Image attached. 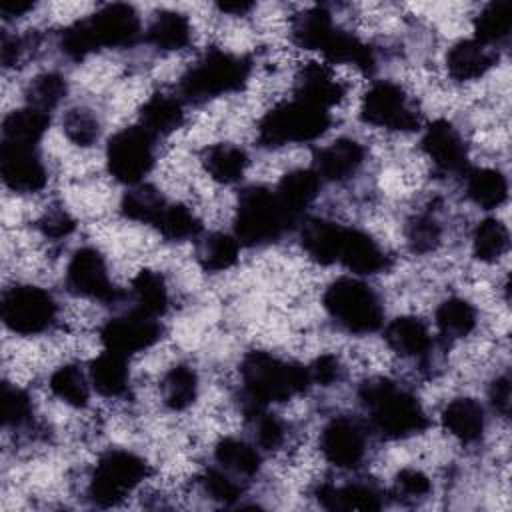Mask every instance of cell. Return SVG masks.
Returning a JSON list of instances; mask_svg holds the SVG:
<instances>
[{"label": "cell", "mask_w": 512, "mask_h": 512, "mask_svg": "<svg viewBox=\"0 0 512 512\" xmlns=\"http://www.w3.org/2000/svg\"><path fill=\"white\" fill-rule=\"evenodd\" d=\"M342 230H344L342 226L322 220V218L306 220L300 230L302 248L314 262L324 264V266L334 264V262H338Z\"/></svg>", "instance_id": "20"}, {"label": "cell", "mask_w": 512, "mask_h": 512, "mask_svg": "<svg viewBox=\"0 0 512 512\" xmlns=\"http://www.w3.org/2000/svg\"><path fill=\"white\" fill-rule=\"evenodd\" d=\"M308 372L312 382H318L322 386H332L342 376V364L336 356L322 354L308 366Z\"/></svg>", "instance_id": "52"}, {"label": "cell", "mask_w": 512, "mask_h": 512, "mask_svg": "<svg viewBox=\"0 0 512 512\" xmlns=\"http://www.w3.org/2000/svg\"><path fill=\"white\" fill-rule=\"evenodd\" d=\"M338 262L356 274H376L386 268V254L370 234L356 228H344Z\"/></svg>", "instance_id": "17"}, {"label": "cell", "mask_w": 512, "mask_h": 512, "mask_svg": "<svg viewBox=\"0 0 512 512\" xmlns=\"http://www.w3.org/2000/svg\"><path fill=\"white\" fill-rule=\"evenodd\" d=\"M316 498L328 510H380L382 508L380 492L364 484H346V486L322 484L316 490Z\"/></svg>", "instance_id": "25"}, {"label": "cell", "mask_w": 512, "mask_h": 512, "mask_svg": "<svg viewBox=\"0 0 512 512\" xmlns=\"http://www.w3.org/2000/svg\"><path fill=\"white\" fill-rule=\"evenodd\" d=\"M330 126L326 108L294 98L266 112L258 126V138L264 146H284L292 142H310L320 138Z\"/></svg>", "instance_id": "6"}, {"label": "cell", "mask_w": 512, "mask_h": 512, "mask_svg": "<svg viewBox=\"0 0 512 512\" xmlns=\"http://www.w3.org/2000/svg\"><path fill=\"white\" fill-rule=\"evenodd\" d=\"M328 316L348 332L368 334L382 326L384 310L378 294L358 278H338L324 292Z\"/></svg>", "instance_id": "5"}, {"label": "cell", "mask_w": 512, "mask_h": 512, "mask_svg": "<svg viewBox=\"0 0 512 512\" xmlns=\"http://www.w3.org/2000/svg\"><path fill=\"white\" fill-rule=\"evenodd\" d=\"M88 376H90V384L96 388L98 394L102 396H120L126 392L128 388V366H126V358L116 354V352H102L98 358H94L90 362L88 368Z\"/></svg>", "instance_id": "28"}, {"label": "cell", "mask_w": 512, "mask_h": 512, "mask_svg": "<svg viewBox=\"0 0 512 512\" xmlns=\"http://www.w3.org/2000/svg\"><path fill=\"white\" fill-rule=\"evenodd\" d=\"M66 90H68L66 80L60 74L44 72L32 78V82L28 84L26 100H28V106L50 114V110L62 102V98L66 96Z\"/></svg>", "instance_id": "43"}, {"label": "cell", "mask_w": 512, "mask_h": 512, "mask_svg": "<svg viewBox=\"0 0 512 512\" xmlns=\"http://www.w3.org/2000/svg\"><path fill=\"white\" fill-rule=\"evenodd\" d=\"M202 486L212 500L222 504H232L240 498V486L226 474V470H206L202 476Z\"/></svg>", "instance_id": "49"}, {"label": "cell", "mask_w": 512, "mask_h": 512, "mask_svg": "<svg viewBox=\"0 0 512 512\" xmlns=\"http://www.w3.org/2000/svg\"><path fill=\"white\" fill-rule=\"evenodd\" d=\"M436 326L444 336L464 338L476 326V310L464 298H448L436 310Z\"/></svg>", "instance_id": "38"}, {"label": "cell", "mask_w": 512, "mask_h": 512, "mask_svg": "<svg viewBox=\"0 0 512 512\" xmlns=\"http://www.w3.org/2000/svg\"><path fill=\"white\" fill-rule=\"evenodd\" d=\"M160 324L154 316H148L140 310L110 318L102 330L100 338L106 350L116 352L124 358L142 352L158 342L160 338Z\"/></svg>", "instance_id": "12"}, {"label": "cell", "mask_w": 512, "mask_h": 512, "mask_svg": "<svg viewBox=\"0 0 512 512\" xmlns=\"http://www.w3.org/2000/svg\"><path fill=\"white\" fill-rule=\"evenodd\" d=\"M360 118L366 124L388 128V130H414L420 124L418 112L408 102L406 92L388 80L376 82L368 88L362 98Z\"/></svg>", "instance_id": "10"}, {"label": "cell", "mask_w": 512, "mask_h": 512, "mask_svg": "<svg viewBox=\"0 0 512 512\" xmlns=\"http://www.w3.org/2000/svg\"><path fill=\"white\" fill-rule=\"evenodd\" d=\"M344 96L342 84L332 76V72L318 62L306 64L296 78V98L308 104L330 108L338 104Z\"/></svg>", "instance_id": "19"}, {"label": "cell", "mask_w": 512, "mask_h": 512, "mask_svg": "<svg viewBox=\"0 0 512 512\" xmlns=\"http://www.w3.org/2000/svg\"><path fill=\"white\" fill-rule=\"evenodd\" d=\"M168 202L164 200V196L148 184H136L132 186L120 202V212L134 222H144V224H152L158 220L160 212L164 210Z\"/></svg>", "instance_id": "33"}, {"label": "cell", "mask_w": 512, "mask_h": 512, "mask_svg": "<svg viewBox=\"0 0 512 512\" xmlns=\"http://www.w3.org/2000/svg\"><path fill=\"white\" fill-rule=\"evenodd\" d=\"M98 48L132 46L140 36V18L130 4H106L86 18Z\"/></svg>", "instance_id": "15"}, {"label": "cell", "mask_w": 512, "mask_h": 512, "mask_svg": "<svg viewBox=\"0 0 512 512\" xmlns=\"http://www.w3.org/2000/svg\"><path fill=\"white\" fill-rule=\"evenodd\" d=\"M442 424L460 442H476L484 434V410L472 398H454L442 410Z\"/></svg>", "instance_id": "24"}, {"label": "cell", "mask_w": 512, "mask_h": 512, "mask_svg": "<svg viewBox=\"0 0 512 512\" xmlns=\"http://www.w3.org/2000/svg\"><path fill=\"white\" fill-rule=\"evenodd\" d=\"M106 164L114 180L136 186L154 164V136L142 126L116 132L106 146Z\"/></svg>", "instance_id": "8"}, {"label": "cell", "mask_w": 512, "mask_h": 512, "mask_svg": "<svg viewBox=\"0 0 512 512\" xmlns=\"http://www.w3.org/2000/svg\"><path fill=\"white\" fill-rule=\"evenodd\" d=\"M294 224L280 204L276 192L264 186H250L238 198L234 236L244 246H262L278 240Z\"/></svg>", "instance_id": "4"}, {"label": "cell", "mask_w": 512, "mask_h": 512, "mask_svg": "<svg viewBox=\"0 0 512 512\" xmlns=\"http://www.w3.org/2000/svg\"><path fill=\"white\" fill-rule=\"evenodd\" d=\"M50 124V114L32 106L12 110L2 122V142L36 146Z\"/></svg>", "instance_id": "27"}, {"label": "cell", "mask_w": 512, "mask_h": 512, "mask_svg": "<svg viewBox=\"0 0 512 512\" xmlns=\"http://www.w3.org/2000/svg\"><path fill=\"white\" fill-rule=\"evenodd\" d=\"M62 130L66 134V138L76 144V146H92L98 140L100 134V124L96 120V116L86 110V108H72L64 114L62 120Z\"/></svg>", "instance_id": "44"}, {"label": "cell", "mask_w": 512, "mask_h": 512, "mask_svg": "<svg viewBox=\"0 0 512 512\" xmlns=\"http://www.w3.org/2000/svg\"><path fill=\"white\" fill-rule=\"evenodd\" d=\"M508 244V228L496 218L482 220L472 236V252L480 262H496L508 250Z\"/></svg>", "instance_id": "39"}, {"label": "cell", "mask_w": 512, "mask_h": 512, "mask_svg": "<svg viewBox=\"0 0 512 512\" xmlns=\"http://www.w3.org/2000/svg\"><path fill=\"white\" fill-rule=\"evenodd\" d=\"M242 408L246 416L264 410L268 402H286L304 392L310 384V372L298 362H288L262 350L244 356L240 364Z\"/></svg>", "instance_id": "1"}, {"label": "cell", "mask_w": 512, "mask_h": 512, "mask_svg": "<svg viewBox=\"0 0 512 512\" xmlns=\"http://www.w3.org/2000/svg\"><path fill=\"white\" fill-rule=\"evenodd\" d=\"M216 462L232 474L252 476L260 468V454L256 448L238 438H222L214 448Z\"/></svg>", "instance_id": "36"}, {"label": "cell", "mask_w": 512, "mask_h": 512, "mask_svg": "<svg viewBox=\"0 0 512 512\" xmlns=\"http://www.w3.org/2000/svg\"><path fill=\"white\" fill-rule=\"evenodd\" d=\"M388 346L404 358H424L430 352L432 340L426 324L414 316L394 318L384 332Z\"/></svg>", "instance_id": "21"}, {"label": "cell", "mask_w": 512, "mask_h": 512, "mask_svg": "<svg viewBox=\"0 0 512 512\" xmlns=\"http://www.w3.org/2000/svg\"><path fill=\"white\" fill-rule=\"evenodd\" d=\"M66 286L72 294L100 300V302H114L118 300L120 292L108 278V268L104 256L90 246L78 248L66 268Z\"/></svg>", "instance_id": "11"}, {"label": "cell", "mask_w": 512, "mask_h": 512, "mask_svg": "<svg viewBox=\"0 0 512 512\" xmlns=\"http://www.w3.org/2000/svg\"><path fill=\"white\" fill-rule=\"evenodd\" d=\"M32 418V400L30 396L10 384L2 386V422L4 426L18 428L30 422Z\"/></svg>", "instance_id": "47"}, {"label": "cell", "mask_w": 512, "mask_h": 512, "mask_svg": "<svg viewBox=\"0 0 512 512\" xmlns=\"http://www.w3.org/2000/svg\"><path fill=\"white\" fill-rule=\"evenodd\" d=\"M202 162L212 180L222 184H232L244 176L248 166V156L242 148L228 142H220L210 146L204 152Z\"/></svg>", "instance_id": "30"}, {"label": "cell", "mask_w": 512, "mask_h": 512, "mask_svg": "<svg viewBox=\"0 0 512 512\" xmlns=\"http://www.w3.org/2000/svg\"><path fill=\"white\" fill-rule=\"evenodd\" d=\"M490 402L502 416L508 414V410H510V380H508V376H500L492 382Z\"/></svg>", "instance_id": "54"}, {"label": "cell", "mask_w": 512, "mask_h": 512, "mask_svg": "<svg viewBox=\"0 0 512 512\" xmlns=\"http://www.w3.org/2000/svg\"><path fill=\"white\" fill-rule=\"evenodd\" d=\"M422 148L444 174H466L468 154L460 132L448 120L432 122L422 136Z\"/></svg>", "instance_id": "16"}, {"label": "cell", "mask_w": 512, "mask_h": 512, "mask_svg": "<svg viewBox=\"0 0 512 512\" xmlns=\"http://www.w3.org/2000/svg\"><path fill=\"white\" fill-rule=\"evenodd\" d=\"M60 48L62 52L72 58V60H82L86 58L88 54L96 52L98 50V44H96V38L92 34V28L88 24V20H78L74 24H70L64 32H62V38H60Z\"/></svg>", "instance_id": "46"}, {"label": "cell", "mask_w": 512, "mask_h": 512, "mask_svg": "<svg viewBox=\"0 0 512 512\" xmlns=\"http://www.w3.org/2000/svg\"><path fill=\"white\" fill-rule=\"evenodd\" d=\"M466 192L476 206L492 210L506 202L508 182L500 170L476 168L466 172Z\"/></svg>", "instance_id": "31"}, {"label": "cell", "mask_w": 512, "mask_h": 512, "mask_svg": "<svg viewBox=\"0 0 512 512\" xmlns=\"http://www.w3.org/2000/svg\"><path fill=\"white\" fill-rule=\"evenodd\" d=\"M320 188V178L314 170H292L282 176L276 188V196L284 210L290 214V218L296 222V218L304 212L306 206L312 204Z\"/></svg>", "instance_id": "23"}, {"label": "cell", "mask_w": 512, "mask_h": 512, "mask_svg": "<svg viewBox=\"0 0 512 512\" xmlns=\"http://www.w3.org/2000/svg\"><path fill=\"white\" fill-rule=\"evenodd\" d=\"M154 228L168 240H188L200 234L202 224L186 206L166 204L154 222Z\"/></svg>", "instance_id": "42"}, {"label": "cell", "mask_w": 512, "mask_h": 512, "mask_svg": "<svg viewBox=\"0 0 512 512\" xmlns=\"http://www.w3.org/2000/svg\"><path fill=\"white\" fill-rule=\"evenodd\" d=\"M252 2H222L218 4V10L228 12V14H244L248 10H252Z\"/></svg>", "instance_id": "56"}, {"label": "cell", "mask_w": 512, "mask_h": 512, "mask_svg": "<svg viewBox=\"0 0 512 512\" xmlns=\"http://www.w3.org/2000/svg\"><path fill=\"white\" fill-rule=\"evenodd\" d=\"M440 238H442V228L428 214L414 216L406 226V242L410 250L416 254H428L436 250L440 244Z\"/></svg>", "instance_id": "45"}, {"label": "cell", "mask_w": 512, "mask_h": 512, "mask_svg": "<svg viewBox=\"0 0 512 512\" xmlns=\"http://www.w3.org/2000/svg\"><path fill=\"white\" fill-rule=\"evenodd\" d=\"M146 462L128 450H108L90 478L88 494L96 506H114L146 476Z\"/></svg>", "instance_id": "7"}, {"label": "cell", "mask_w": 512, "mask_h": 512, "mask_svg": "<svg viewBox=\"0 0 512 512\" xmlns=\"http://www.w3.org/2000/svg\"><path fill=\"white\" fill-rule=\"evenodd\" d=\"M432 490L428 476L416 468H404L396 476V494L402 500H420L426 498Z\"/></svg>", "instance_id": "50"}, {"label": "cell", "mask_w": 512, "mask_h": 512, "mask_svg": "<svg viewBox=\"0 0 512 512\" xmlns=\"http://www.w3.org/2000/svg\"><path fill=\"white\" fill-rule=\"evenodd\" d=\"M248 76L250 64L246 58L214 48L186 70L180 80V94L184 100L200 104L220 94L240 90Z\"/></svg>", "instance_id": "3"}, {"label": "cell", "mask_w": 512, "mask_h": 512, "mask_svg": "<svg viewBox=\"0 0 512 512\" xmlns=\"http://www.w3.org/2000/svg\"><path fill=\"white\" fill-rule=\"evenodd\" d=\"M38 228L46 238L58 240V238H66L74 230V220L64 208H54V210H48L38 220Z\"/></svg>", "instance_id": "51"}, {"label": "cell", "mask_w": 512, "mask_h": 512, "mask_svg": "<svg viewBox=\"0 0 512 512\" xmlns=\"http://www.w3.org/2000/svg\"><path fill=\"white\" fill-rule=\"evenodd\" d=\"M198 394V376L186 366L178 364L170 368L162 380V398L170 410H186L194 404Z\"/></svg>", "instance_id": "35"}, {"label": "cell", "mask_w": 512, "mask_h": 512, "mask_svg": "<svg viewBox=\"0 0 512 512\" xmlns=\"http://www.w3.org/2000/svg\"><path fill=\"white\" fill-rule=\"evenodd\" d=\"M0 174L10 190L24 194L42 190L48 180L36 146L8 142H2L0 146Z\"/></svg>", "instance_id": "13"}, {"label": "cell", "mask_w": 512, "mask_h": 512, "mask_svg": "<svg viewBox=\"0 0 512 512\" xmlns=\"http://www.w3.org/2000/svg\"><path fill=\"white\" fill-rule=\"evenodd\" d=\"M184 120L182 102L170 94H154L140 108V126L148 130L154 138L166 136L180 128Z\"/></svg>", "instance_id": "26"}, {"label": "cell", "mask_w": 512, "mask_h": 512, "mask_svg": "<svg viewBox=\"0 0 512 512\" xmlns=\"http://www.w3.org/2000/svg\"><path fill=\"white\" fill-rule=\"evenodd\" d=\"M190 22L182 12L162 10L148 26V42L158 50H182L190 42Z\"/></svg>", "instance_id": "29"}, {"label": "cell", "mask_w": 512, "mask_h": 512, "mask_svg": "<svg viewBox=\"0 0 512 512\" xmlns=\"http://www.w3.org/2000/svg\"><path fill=\"white\" fill-rule=\"evenodd\" d=\"M494 60L496 56L488 50V46L476 40H460L448 50L446 68L454 80L466 82L486 74Z\"/></svg>", "instance_id": "22"}, {"label": "cell", "mask_w": 512, "mask_h": 512, "mask_svg": "<svg viewBox=\"0 0 512 512\" xmlns=\"http://www.w3.org/2000/svg\"><path fill=\"white\" fill-rule=\"evenodd\" d=\"M360 402L368 410L372 426L384 438H408L426 426V414L414 394L386 378H374L360 386Z\"/></svg>", "instance_id": "2"}, {"label": "cell", "mask_w": 512, "mask_h": 512, "mask_svg": "<svg viewBox=\"0 0 512 512\" xmlns=\"http://www.w3.org/2000/svg\"><path fill=\"white\" fill-rule=\"evenodd\" d=\"M254 422V436L256 442L266 450H276L284 442V424L274 414H268L266 410H258L250 414Z\"/></svg>", "instance_id": "48"}, {"label": "cell", "mask_w": 512, "mask_h": 512, "mask_svg": "<svg viewBox=\"0 0 512 512\" xmlns=\"http://www.w3.org/2000/svg\"><path fill=\"white\" fill-rule=\"evenodd\" d=\"M132 296L138 304L136 310L148 316L164 314L168 306V290L160 274L152 270H140L132 280Z\"/></svg>", "instance_id": "37"}, {"label": "cell", "mask_w": 512, "mask_h": 512, "mask_svg": "<svg viewBox=\"0 0 512 512\" xmlns=\"http://www.w3.org/2000/svg\"><path fill=\"white\" fill-rule=\"evenodd\" d=\"M510 26H512L510 2H506V0L490 2L476 16L474 40L484 46L498 44L510 34Z\"/></svg>", "instance_id": "34"}, {"label": "cell", "mask_w": 512, "mask_h": 512, "mask_svg": "<svg viewBox=\"0 0 512 512\" xmlns=\"http://www.w3.org/2000/svg\"><path fill=\"white\" fill-rule=\"evenodd\" d=\"M24 52V42L18 36H12L8 32H2V40H0V60L4 64V68L16 66L20 62V56Z\"/></svg>", "instance_id": "53"}, {"label": "cell", "mask_w": 512, "mask_h": 512, "mask_svg": "<svg viewBox=\"0 0 512 512\" xmlns=\"http://www.w3.org/2000/svg\"><path fill=\"white\" fill-rule=\"evenodd\" d=\"M320 448L324 458L336 468H354L364 458L366 436L356 420L338 416L324 426Z\"/></svg>", "instance_id": "14"}, {"label": "cell", "mask_w": 512, "mask_h": 512, "mask_svg": "<svg viewBox=\"0 0 512 512\" xmlns=\"http://www.w3.org/2000/svg\"><path fill=\"white\" fill-rule=\"evenodd\" d=\"M32 8H34L32 2H12V4H2V6H0V12H2L6 18H10V16H20V14H24V12L32 10Z\"/></svg>", "instance_id": "55"}, {"label": "cell", "mask_w": 512, "mask_h": 512, "mask_svg": "<svg viewBox=\"0 0 512 512\" xmlns=\"http://www.w3.org/2000/svg\"><path fill=\"white\" fill-rule=\"evenodd\" d=\"M364 162V148L352 138H340L322 148L314 158V172L324 180H346Z\"/></svg>", "instance_id": "18"}, {"label": "cell", "mask_w": 512, "mask_h": 512, "mask_svg": "<svg viewBox=\"0 0 512 512\" xmlns=\"http://www.w3.org/2000/svg\"><path fill=\"white\" fill-rule=\"evenodd\" d=\"M0 312L6 328L16 334L30 336L44 332L54 322L56 302L46 290L20 284L8 288L2 294Z\"/></svg>", "instance_id": "9"}, {"label": "cell", "mask_w": 512, "mask_h": 512, "mask_svg": "<svg viewBox=\"0 0 512 512\" xmlns=\"http://www.w3.org/2000/svg\"><path fill=\"white\" fill-rule=\"evenodd\" d=\"M50 390L68 406L84 408L88 404V382L78 366L64 364L58 370H54L50 376Z\"/></svg>", "instance_id": "41"}, {"label": "cell", "mask_w": 512, "mask_h": 512, "mask_svg": "<svg viewBox=\"0 0 512 512\" xmlns=\"http://www.w3.org/2000/svg\"><path fill=\"white\" fill-rule=\"evenodd\" d=\"M238 260L236 236L214 232L208 234L198 246V262L206 272H222Z\"/></svg>", "instance_id": "40"}, {"label": "cell", "mask_w": 512, "mask_h": 512, "mask_svg": "<svg viewBox=\"0 0 512 512\" xmlns=\"http://www.w3.org/2000/svg\"><path fill=\"white\" fill-rule=\"evenodd\" d=\"M332 16L326 8L316 6L300 12L292 22V40L306 50H318L324 46L328 36L334 32Z\"/></svg>", "instance_id": "32"}]
</instances>
